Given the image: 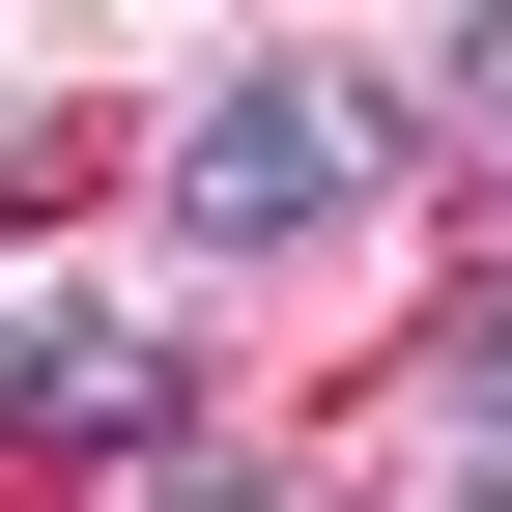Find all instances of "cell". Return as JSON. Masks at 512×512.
I'll return each mask as SVG.
<instances>
[{"label":"cell","instance_id":"cell-1","mask_svg":"<svg viewBox=\"0 0 512 512\" xmlns=\"http://www.w3.org/2000/svg\"><path fill=\"white\" fill-rule=\"evenodd\" d=\"M370 171H399V86H313V57H228V86L171 114V228L200 256H313Z\"/></svg>","mask_w":512,"mask_h":512},{"label":"cell","instance_id":"cell-2","mask_svg":"<svg viewBox=\"0 0 512 512\" xmlns=\"http://www.w3.org/2000/svg\"><path fill=\"white\" fill-rule=\"evenodd\" d=\"M427 399H456L484 456H512V285H456V313H427Z\"/></svg>","mask_w":512,"mask_h":512},{"label":"cell","instance_id":"cell-3","mask_svg":"<svg viewBox=\"0 0 512 512\" xmlns=\"http://www.w3.org/2000/svg\"><path fill=\"white\" fill-rule=\"evenodd\" d=\"M399 114H512V29H427V57H370Z\"/></svg>","mask_w":512,"mask_h":512},{"label":"cell","instance_id":"cell-4","mask_svg":"<svg viewBox=\"0 0 512 512\" xmlns=\"http://www.w3.org/2000/svg\"><path fill=\"white\" fill-rule=\"evenodd\" d=\"M456 512H512V456H484V484H456Z\"/></svg>","mask_w":512,"mask_h":512}]
</instances>
